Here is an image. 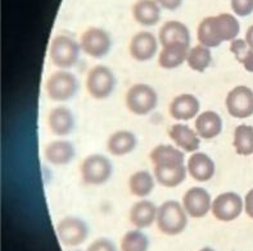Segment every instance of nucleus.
<instances>
[{"mask_svg": "<svg viewBox=\"0 0 253 251\" xmlns=\"http://www.w3.org/2000/svg\"><path fill=\"white\" fill-rule=\"evenodd\" d=\"M126 107L132 114L147 115L157 107L156 90L147 83H135L126 92Z\"/></svg>", "mask_w": 253, "mask_h": 251, "instance_id": "20e7f679", "label": "nucleus"}, {"mask_svg": "<svg viewBox=\"0 0 253 251\" xmlns=\"http://www.w3.org/2000/svg\"><path fill=\"white\" fill-rule=\"evenodd\" d=\"M158 208L149 200H140L130 209V222L136 228H148L157 219Z\"/></svg>", "mask_w": 253, "mask_h": 251, "instance_id": "aec40b11", "label": "nucleus"}, {"mask_svg": "<svg viewBox=\"0 0 253 251\" xmlns=\"http://www.w3.org/2000/svg\"><path fill=\"white\" fill-rule=\"evenodd\" d=\"M188 172L196 181L207 182L215 175V163L205 153H194L188 160Z\"/></svg>", "mask_w": 253, "mask_h": 251, "instance_id": "f3484780", "label": "nucleus"}, {"mask_svg": "<svg viewBox=\"0 0 253 251\" xmlns=\"http://www.w3.org/2000/svg\"><path fill=\"white\" fill-rule=\"evenodd\" d=\"M158 38L162 46L171 44H190V32L184 23L179 21H169L160 29Z\"/></svg>", "mask_w": 253, "mask_h": 251, "instance_id": "412c9836", "label": "nucleus"}, {"mask_svg": "<svg viewBox=\"0 0 253 251\" xmlns=\"http://www.w3.org/2000/svg\"><path fill=\"white\" fill-rule=\"evenodd\" d=\"M201 104L192 94H181L172 99L169 107L170 115L177 121H190L198 114Z\"/></svg>", "mask_w": 253, "mask_h": 251, "instance_id": "4468645a", "label": "nucleus"}, {"mask_svg": "<svg viewBox=\"0 0 253 251\" xmlns=\"http://www.w3.org/2000/svg\"><path fill=\"white\" fill-rule=\"evenodd\" d=\"M170 139L177 147L185 153H196L201 146V140L197 131L183 123L172 124L169 131Z\"/></svg>", "mask_w": 253, "mask_h": 251, "instance_id": "2eb2a0df", "label": "nucleus"}, {"mask_svg": "<svg viewBox=\"0 0 253 251\" xmlns=\"http://www.w3.org/2000/svg\"><path fill=\"white\" fill-rule=\"evenodd\" d=\"M212 62V55L210 48L203 45H197L189 50V54L186 58V63L190 70L196 72H205L210 67Z\"/></svg>", "mask_w": 253, "mask_h": 251, "instance_id": "c85d7f7f", "label": "nucleus"}, {"mask_svg": "<svg viewBox=\"0 0 253 251\" xmlns=\"http://www.w3.org/2000/svg\"><path fill=\"white\" fill-rule=\"evenodd\" d=\"M241 31L238 19L233 14L221 13L202 19L197 30L199 44L207 48H217L224 41H233Z\"/></svg>", "mask_w": 253, "mask_h": 251, "instance_id": "f257e3e1", "label": "nucleus"}, {"mask_svg": "<svg viewBox=\"0 0 253 251\" xmlns=\"http://www.w3.org/2000/svg\"><path fill=\"white\" fill-rule=\"evenodd\" d=\"M246 42H247L248 46L253 50V25L247 30V34H246Z\"/></svg>", "mask_w": 253, "mask_h": 251, "instance_id": "c9c22d12", "label": "nucleus"}, {"mask_svg": "<svg viewBox=\"0 0 253 251\" xmlns=\"http://www.w3.org/2000/svg\"><path fill=\"white\" fill-rule=\"evenodd\" d=\"M158 4H160L161 8L167 10H175L177 9L181 4H183V0H156Z\"/></svg>", "mask_w": 253, "mask_h": 251, "instance_id": "72a5a7b5", "label": "nucleus"}, {"mask_svg": "<svg viewBox=\"0 0 253 251\" xmlns=\"http://www.w3.org/2000/svg\"><path fill=\"white\" fill-rule=\"evenodd\" d=\"M48 126L51 134L57 136H67L75 127L74 113L66 107H55L49 111Z\"/></svg>", "mask_w": 253, "mask_h": 251, "instance_id": "dca6fc26", "label": "nucleus"}, {"mask_svg": "<svg viewBox=\"0 0 253 251\" xmlns=\"http://www.w3.org/2000/svg\"><path fill=\"white\" fill-rule=\"evenodd\" d=\"M189 50V44H184V42L167 45V46H164L161 51L158 63L165 70H173V68L180 67L186 61Z\"/></svg>", "mask_w": 253, "mask_h": 251, "instance_id": "4be33fe9", "label": "nucleus"}, {"mask_svg": "<svg viewBox=\"0 0 253 251\" xmlns=\"http://www.w3.org/2000/svg\"><path fill=\"white\" fill-rule=\"evenodd\" d=\"M128 190L134 196L145 197L154 190V178L148 171L135 172L128 178Z\"/></svg>", "mask_w": 253, "mask_h": 251, "instance_id": "bb28decb", "label": "nucleus"}, {"mask_svg": "<svg viewBox=\"0 0 253 251\" xmlns=\"http://www.w3.org/2000/svg\"><path fill=\"white\" fill-rule=\"evenodd\" d=\"M80 48L89 57L99 59L106 57L112 48V37L106 30L91 27L81 36Z\"/></svg>", "mask_w": 253, "mask_h": 251, "instance_id": "6e6552de", "label": "nucleus"}, {"mask_svg": "<svg viewBox=\"0 0 253 251\" xmlns=\"http://www.w3.org/2000/svg\"><path fill=\"white\" fill-rule=\"evenodd\" d=\"M71 251H80V250H71Z\"/></svg>", "mask_w": 253, "mask_h": 251, "instance_id": "4c0bfd02", "label": "nucleus"}, {"mask_svg": "<svg viewBox=\"0 0 253 251\" xmlns=\"http://www.w3.org/2000/svg\"><path fill=\"white\" fill-rule=\"evenodd\" d=\"M134 19L141 26H154L161 18V6L156 0H138L132 6Z\"/></svg>", "mask_w": 253, "mask_h": 251, "instance_id": "5701e85b", "label": "nucleus"}, {"mask_svg": "<svg viewBox=\"0 0 253 251\" xmlns=\"http://www.w3.org/2000/svg\"><path fill=\"white\" fill-rule=\"evenodd\" d=\"M149 240L140 229H132L125 233L121 240V251H148Z\"/></svg>", "mask_w": 253, "mask_h": 251, "instance_id": "c756f323", "label": "nucleus"}, {"mask_svg": "<svg viewBox=\"0 0 253 251\" xmlns=\"http://www.w3.org/2000/svg\"><path fill=\"white\" fill-rule=\"evenodd\" d=\"M57 235L64 246L75 248L81 245L89 235L87 224L77 216H66L57 224Z\"/></svg>", "mask_w": 253, "mask_h": 251, "instance_id": "1a4fd4ad", "label": "nucleus"}, {"mask_svg": "<svg viewBox=\"0 0 253 251\" xmlns=\"http://www.w3.org/2000/svg\"><path fill=\"white\" fill-rule=\"evenodd\" d=\"M157 38L154 37L153 34L148 31L138 32L131 38L128 45L130 55L138 62H147L154 57L157 53Z\"/></svg>", "mask_w": 253, "mask_h": 251, "instance_id": "ddd939ff", "label": "nucleus"}, {"mask_svg": "<svg viewBox=\"0 0 253 251\" xmlns=\"http://www.w3.org/2000/svg\"><path fill=\"white\" fill-rule=\"evenodd\" d=\"M136 146V137L130 131H117L109 136L107 149L113 156L127 155Z\"/></svg>", "mask_w": 253, "mask_h": 251, "instance_id": "393cba45", "label": "nucleus"}, {"mask_svg": "<svg viewBox=\"0 0 253 251\" xmlns=\"http://www.w3.org/2000/svg\"><path fill=\"white\" fill-rule=\"evenodd\" d=\"M188 216L184 207L175 200H169L158 208L157 226L164 235L176 236L184 232Z\"/></svg>", "mask_w": 253, "mask_h": 251, "instance_id": "f03ea898", "label": "nucleus"}, {"mask_svg": "<svg viewBox=\"0 0 253 251\" xmlns=\"http://www.w3.org/2000/svg\"><path fill=\"white\" fill-rule=\"evenodd\" d=\"M243 200L235 192H224L212 201L211 212L220 222H231L241 215L243 210Z\"/></svg>", "mask_w": 253, "mask_h": 251, "instance_id": "9d476101", "label": "nucleus"}, {"mask_svg": "<svg viewBox=\"0 0 253 251\" xmlns=\"http://www.w3.org/2000/svg\"><path fill=\"white\" fill-rule=\"evenodd\" d=\"M80 49V44H77L70 36L58 35L53 38L50 44L49 58L55 67L68 70L74 67L79 61Z\"/></svg>", "mask_w": 253, "mask_h": 251, "instance_id": "7ed1b4c3", "label": "nucleus"}, {"mask_svg": "<svg viewBox=\"0 0 253 251\" xmlns=\"http://www.w3.org/2000/svg\"><path fill=\"white\" fill-rule=\"evenodd\" d=\"M86 251H116V246L111 240L98 239L90 244Z\"/></svg>", "mask_w": 253, "mask_h": 251, "instance_id": "473e14b6", "label": "nucleus"}, {"mask_svg": "<svg viewBox=\"0 0 253 251\" xmlns=\"http://www.w3.org/2000/svg\"><path fill=\"white\" fill-rule=\"evenodd\" d=\"M231 9L237 16H250L253 12V0H231Z\"/></svg>", "mask_w": 253, "mask_h": 251, "instance_id": "2f4dec72", "label": "nucleus"}, {"mask_svg": "<svg viewBox=\"0 0 253 251\" xmlns=\"http://www.w3.org/2000/svg\"><path fill=\"white\" fill-rule=\"evenodd\" d=\"M196 131L199 137L205 140H212L221 134L222 119L216 111H203L196 119Z\"/></svg>", "mask_w": 253, "mask_h": 251, "instance_id": "6ab92c4d", "label": "nucleus"}, {"mask_svg": "<svg viewBox=\"0 0 253 251\" xmlns=\"http://www.w3.org/2000/svg\"><path fill=\"white\" fill-rule=\"evenodd\" d=\"M244 207H246V213H247V215L253 219V188L251 191H248V194L246 195Z\"/></svg>", "mask_w": 253, "mask_h": 251, "instance_id": "f704fd0d", "label": "nucleus"}, {"mask_svg": "<svg viewBox=\"0 0 253 251\" xmlns=\"http://www.w3.org/2000/svg\"><path fill=\"white\" fill-rule=\"evenodd\" d=\"M154 177L165 187H177L185 181L186 167L184 164L154 167Z\"/></svg>", "mask_w": 253, "mask_h": 251, "instance_id": "b1692460", "label": "nucleus"}, {"mask_svg": "<svg viewBox=\"0 0 253 251\" xmlns=\"http://www.w3.org/2000/svg\"><path fill=\"white\" fill-rule=\"evenodd\" d=\"M234 149L237 154L243 156H248L253 154V127L247 124H239L235 128Z\"/></svg>", "mask_w": 253, "mask_h": 251, "instance_id": "cd10ccee", "label": "nucleus"}, {"mask_svg": "<svg viewBox=\"0 0 253 251\" xmlns=\"http://www.w3.org/2000/svg\"><path fill=\"white\" fill-rule=\"evenodd\" d=\"M226 109L234 118H248L253 114V91L247 86H237L226 96Z\"/></svg>", "mask_w": 253, "mask_h": 251, "instance_id": "9b49d317", "label": "nucleus"}, {"mask_svg": "<svg viewBox=\"0 0 253 251\" xmlns=\"http://www.w3.org/2000/svg\"><path fill=\"white\" fill-rule=\"evenodd\" d=\"M199 251H215V250H213V249H211V248H203V249H201Z\"/></svg>", "mask_w": 253, "mask_h": 251, "instance_id": "e433bc0d", "label": "nucleus"}, {"mask_svg": "<svg viewBox=\"0 0 253 251\" xmlns=\"http://www.w3.org/2000/svg\"><path fill=\"white\" fill-rule=\"evenodd\" d=\"M230 50L235 55L237 61L243 64L246 71L253 73V50L248 46L246 40H242V38L233 40L230 44Z\"/></svg>", "mask_w": 253, "mask_h": 251, "instance_id": "7c9ffc66", "label": "nucleus"}, {"mask_svg": "<svg viewBox=\"0 0 253 251\" xmlns=\"http://www.w3.org/2000/svg\"><path fill=\"white\" fill-rule=\"evenodd\" d=\"M116 87L115 74L106 66H95L89 71L86 77V89L89 95L96 100H103L112 95Z\"/></svg>", "mask_w": 253, "mask_h": 251, "instance_id": "0eeeda50", "label": "nucleus"}, {"mask_svg": "<svg viewBox=\"0 0 253 251\" xmlns=\"http://www.w3.org/2000/svg\"><path fill=\"white\" fill-rule=\"evenodd\" d=\"M149 159L154 167L184 164V153L171 145H158L151 151Z\"/></svg>", "mask_w": 253, "mask_h": 251, "instance_id": "a878e982", "label": "nucleus"}, {"mask_svg": "<svg viewBox=\"0 0 253 251\" xmlns=\"http://www.w3.org/2000/svg\"><path fill=\"white\" fill-rule=\"evenodd\" d=\"M211 195L203 187H192L183 196V207L192 218H203L211 210Z\"/></svg>", "mask_w": 253, "mask_h": 251, "instance_id": "f8f14e48", "label": "nucleus"}, {"mask_svg": "<svg viewBox=\"0 0 253 251\" xmlns=\"http://www.w3.org/2000/svg\"><path fill=\"white\" fill-rule=\"evenodd\" d=\"M83 181L90 186H99L106 183L112 177L113 166L111 160L100 154L86 156L80 166Z\"/></svg>", "mask_w": 253, "mask_h": 251, "instance_id": "39448f33", "label": "nucleus"}, {"mask_svg": "<svg viewBox=\"0 0 253 251\" xmlns=\"http://www.w3.org/2000/svg\"><path fill=\"white\" fill-rule=\"evenodd\" d=\"M49 99L54 102H67L76 95L79 81L71 72L61 70L50 74L45 85Z\"/></svg>", "mask_w": 253, "mask_h": 251, "instance_id": "423d86ee", "label": "nucleus"}, {"mask_svg": "<svg viewBox=\"0 0 253 251\" xmlns=\"http://www.w3.org/2000/svg\"><path fill=\"white\" fill-rule=\"evenodd\" d=\"M44 156L53 166H66L75 158V147L70 141H53L44 149Z\"/></svg>", "mask_w": 253, "mask_h": 251, "instance_id": "a211bd4d", "label": "nucleus"}]
</instances>
